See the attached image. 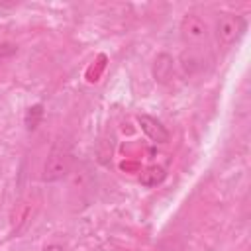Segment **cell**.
<instances>
[{
  "instance_id": "cell-1",
  "label": "cell",
  "mask_w": 251,
  "mask_h": 251,
  "mask_svg": "<svg viewBox=\"0 0 251 251\" xmlns=\"http://www.w3.org/2000/svg\"><path fill=\"white\" fill-rule=\"evenodd\" d=\"M73 165H75V157H73V151H71L69 143L55 141L53 147H51V151H49V155H47V159H45L41 178L45 182L63 180L73 171Z\"/></svg>"
},
{
  "instance_id": "cell-2",
  "label": "cell",
  "mask_w": 251,
  "mask_h": 251,
  "mask_svg": "<svg viewBox=\"0 0 251 251\" xmlns=\"http://www.w3.org/2000/svg\"><path fill=\"white\" fill-rule=\"evenodd\" d=\"M178 31H180V39L186 45V49H204L210 29L208 24L196 16V14H184L180 24H178Z\"/></svg>"
},
{
  "instance_id": "cell-3",
  "label": "cell",
  "mask_w": 251,
  "mask_h": 251,
  "mask_svg": "<svg viewBox=\"0 0 251 251\" xmlns=\"http://www.w3.org/2000/svg\"><path fill=\"white\" fill-rule=\"evenodd\" d=\"M247 29V20L237 14H222L216 22V41L222 49L231 47L241 39V35Z\"/></svg>"
},
{
  "instance_id": "cell-4",
  "label": "cell",
  "mask_w": 251,
  "mask_h": 251,
  "mask_svg": "<svg viewBox=\"0 0 251 251\" xmlns=\"http://www.w3.org/2000/svg\"><path fill=\"white\" fill-rule=\"evenodd\" d=\"M137 124H139V127H141V131H143L153 143H167L169 137H171L169 129H167L159 120H155V118H151V116H147V114L137 116Z\"/></svg>"
},
{
  "instance_id": "cell-5",
  "label": "cell",
  "mask_w": 251,
  "mask_h": 251,
  "mask_svg": "<svg viewBox=\"0 0 251 251\" xmlns=\"http://www.w3.org/2000/svg\"><path fill=\"white\" fill-rule=\"evenodd\" d=\"M173 73H175V61L169 53H161L157 55L155 63H153V76L157 82L161 84H167L171 78H173Z\"/></svg>"
},
{
  "instance_id": "cell-6",
  "label": "cell",
  "mask_w": 251,
  "mask_h": 251,
  "mask_svg": "<svg viewBox=\"0 0 251 251\" xmlns=\"http://www.w3.org/2000/svg\"><path fill=\"white\" fill-rule=\"evenodd\" d=\"M180 69L186 76H192L196 75L198 71L204 69V55H202V49H186L182 55H180Z\"/></svg>"
},
{
  "instance_id": "cell-7",
  "label": "cell",
  "mask_w": 251,
  "mask_h": 251,
  "mask_svg": "<svg viewBox=\"0 0 251 251\" xmlns=\"http://www.w3.org/2000/svg\"><path fill=\"white\" fill-rule=\"evenodd\" d=\"M16 45L12 43H0V57H8V55H14L16 53Z\"/></svg>"
},
{
  "instance_id": "cell-8",
  "label": "cell",
  "mask_w": 251,
  "mask_h": 251,
  "mask_svg": "<svg viewBox=\"0 0 251 251\" xmlns=\"http://www.w3.org/2000/svg\"><path fill=\"white\" fill-rule=\"evenodd\" d=\"M41 251H67V249L61 247V245H47V247H43Z\"/></svg>"
}]
</instances>
